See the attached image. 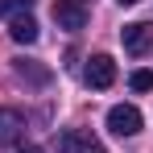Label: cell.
<instances>
[{
  "label": "cell",
  "instance_id": "1",
  "mask_svg": "<svg viewBox=\"0 0 153 153\" xmlns=\"http://www.w3.org/2000/svg\"><path fill=\"white\" fill-rule=\"evenodd\" d=\"M83 83L95 87V91H108V87L116 83V62H112L108 54H95V58L87 62V71H83Z\"/></svg>",
  "mask_w": 153,
  "mask_h": 153
},
{
  "label": "cell",
  "instance_id": "2",
  "mask_svg": "<svg viewBox=\"0 0 153 153\" xmlns=\"http://www.w3.org/2000/svg\"><path fill=\"white\" fill-rule=\"evenodd\" d=\"M54 21H58V29H66V33H79V29L87 25L83 0H54Z\"/></svg>",
  "mask_w": 153,
  "mask_h": 153
},
{
  "label": "cell",
  "instance_id": "3",
  "mask_svg": "<svg viewBox=\"0 0 153 153\" xmlns=\"http://www.w3.org/2000/svg\"><path fill=\"white\" fill-rule=\"evenodd\" d=\"M108 128H112L116 137H137V132H141V112H137L132 103H116V108L108 112Z\"/></svg>",
  "mask_w": 153,
  "mask_h": 153
},
{
  "label": "cell",
  "instance_id": "4",
  "mask_svg": "<svg viewBox=\"0 0 153 153\" xmlns=\"http://www.w3.org/2000/svg\"><path fill=\"white\" fill-rule=\"evenodd\" d=\"M120 42H124L128 54H145L153 46V25H149V21H132V25L120 29Z\"/></svg>",
  "mask_w": 153,
  "mask_h": 153
},
{
  "label": "cell",
  "instance_id": "5",
  "mask_svg": "<svg viewBox=\"0 0 153 153\" xmlns=\"http://www.w3.org/2000/svg\"><path fill=\"white\" fill-rule=\"evenodd\" d=\"M58 149L62 153H108L91 132H62L58 137Z\"/></svg>",
  "mask_w": 153,
  "mask_h": 153
},
{
  "label": "cell",
  "instance_id": "6",
  "mask_svg": "<svg viewBox=\"0 0 153 153\" xmlns=\"http://www.w3.org/2000/svg\"><path fill=\"white\" fill-rule=\"evenodd\" d=\"M21 132H25V116L17 108H0V145L21 141Z\"/></svg>",
  "mask_w": 153,
  "mask_h": 153
},
{
  "label": "cell",
  "instance_id": "7",
  "mask_svg": "<svg viewBox=\"0 0 153 153\" xmlns=\"http://www.w3.org/2000/svg\"><path fill=\"white\" fill-rule=\"evenodd\" d=\"M8 33H13V42L33 46V42H37V21H33L29 13H17V17H8Z\"/></svg>",
  "mask_w": 153,
  "mask_h": 153
},
{
  "label": "cell",
  "instance_id": "8",
  "mask_svg": "<svg viewBox=\"0 0 153 153\" xmlns=\"http://www.w3.org/2000/svg\"><path fill=\"white\" fill-rule=\"evenodd\" d=\"M17 75H21V79H33V83H46V79H50V75H46V71H37V66H29L25 58L17 62Z\"/></svg>",
  "mask_w": 153,
  "mask_h": 153
},
{
  "label": "cell",
  "instance_id": "9",
  "mask_svg": "<svg viewBox=\"0 0 153 153\" xmlns=\"http://www.w3.org/2000/svg\"><path fill=\"white\" fill-rule=\"evenodd\" d=\"M33 8V0H0V13H8V17H17V13H29Z\"/></svg>",
  "mask_w": 153,
  "mask_h": 153
},
{
  "label": "cell",
  "instance_id": "10",
  "mask_svg": "<svg viewBox=\"0 0 153 153\" xmlns=\"http://www.w3.org/2000/svg\"><path fill=\"white\" fill-rule=\"evenodd\" d=\"M128 83H132V91H153V71H137Z\"/></svg>",
  "mask_w": 153,
  "mask_h": 153
},
{
  "label": "cell",
  "instance_id": "11",
  "mask_svg": "<svg viewBox=\"0 0 153 153\" xmlns=\"http://www.w3.org/2000/svg\"><path fill=\"white\" fill-rule=\"evenodd\" d=\"M17 153H46V149H42V145H21Z\"/></svg>",
  "mask_w": 153,
  "mask_h": 153
},
{
  "label": "cell",
  "instance_id": "12",
  "mask_svg": "<svg viewBox=\"0 0 153 153\" xmlns=\"http://www.w3.org/2000/svg\"><path fill=\"white\" fill-rule=\"evenodd\" d=\"M120 4H137V0H120Z\"/></svg>",
  "mask_w": 153,
  "mask_h": 153
}]
</instances>
